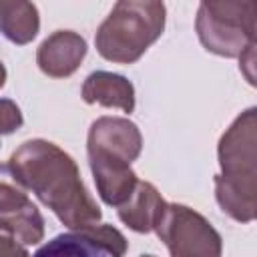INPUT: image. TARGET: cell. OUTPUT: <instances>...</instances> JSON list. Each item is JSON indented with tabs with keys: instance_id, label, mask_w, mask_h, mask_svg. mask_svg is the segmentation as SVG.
Here are the masks:
<instances>
[{
	"instance_id": "cell-1",
	"label": "cell",
	"mask_w": 257,
	"mask_h": 257,
	"mask_svg": "<svg viewBox=\"0 0 257 257\" xmlns=\"http://www.w3.org/2000/svg\"><path fill=\"white\" fill-rule=\"evenodd\" d=\"M8 173L18 187L32 191L68 229L96 225L100 207L86 191L74 159L58 145L32 139L22 143L6 161Z\"/></svg>"
},
{
	"instance_id": "cell-2",
	"label": "cell",
	"mask_w": 257,
	"mask_h": 257,
	"mask_svg": "<svg viewBox=\"0 0 257 257\" xmlns=\"http://www.w3.org/2000/svg\"><path fill=\"white\" fill-rule=\"evenodd\" d=\"M221 173L215 199L239 223L257 219V106L243 110L223 133L217 147Z\"/></svg>"
},
{
	"instance_id": "cell-3",
	"label": "cell",
	"mask_w": 257,
	"mask_h": 257,
	"mask_svg": "<svg viewBox=\"0 0 257 257\" xmlns=\"http://www.w3.org/2000/svg\"><path fill=\"white\" fill-rule=\"evenodd\" d=\"M165 18L163 0H116L94 34V46L104 60L137 62L163 34Z\"/></svg>"
},
{
	"instance_id": "cell-4",
	"label": "cell",
	"mask_w": 257,
	"mask_h": 257,
	"mask_svg": "<svg viewBox=\"0 0 257 257\" xmlns=\"http://www.w3.org/2000/svg\"><path fill=\"white\" fill-rule=\"evenodd\" d=\"M257 0H201L195 30L205 50L235 58L249 44Z\"/></svg>"
},
{
	"instance_id": "cell-5",
	"label": "cell",
	"mask_w": 257,
	"mask_h": 257,
	"mask_svg": "<svg viewBox=\"0 0 257 257\" xmlns=\"http://www.w3.org/2000/svg\"><path fill=\"white\" fill-rule=\"evenodd\" d=\"M155 231L173 257H217L223 251L221 235L203 215L185 205L167 203Z\"/></svg>"
},
{
	"instance_id": "cell-6",
	"label": "cell",
	"mask_w": 257,
	"mask_h": 257,
	"mask_svg": "<svg viewBox=\"0 0 257 257\" xmlns=\"http://www.w3.org/2000/svg\"><path fill=\"white\" fill-rule=\"evenodd\" d=\"M0 241L14 245V255H26L28 245L44 237V219L26 193L10 183L0 185Z\"/></svg>"
},
{
	"instance_id": "cell-7",
	"label": "cell",
	"mask_w": 257,
	"mask_h": 257,
	"mask_svg": "<svg viewBox=\"0 0 257 257\" xmlns=\"http://www.w3.org/2000/svg\"><path fill=\"white\" fill-rule=\"evenodd\" d=\"M38 255H112L120 257L126 253L124 235L112 225H88L56 235L50 243L36 251Z\"/></svg>"
},
{
	"instance_id": "cell-8",
	"label": "cell",
	"mask_w": 257,
	"mask_h": 257,
	"mask_svg": "<svg viewBox=\"0 0 257 257\" xmlns=\"http://www.w3.org/2000/svg\"><path fill=\"white\" fill-rule=\"evenodd\" d=\"M86 153L98 197L110 207H120L122 203H126L139 185L137 173L131 169V163L104 151L86 149Z\"/></svg>"
},
{
	"instance_id": "cell-9",
	"label": "cell",
	"mask_w": 257,
	"mask_h": 257,
	"mask_svg": "<svg viewBox=\"0 0 257 257\" xmlns=\"http://www.w3.org/2000/svg\"><path fill=\"white\" fill-rule=\"evenodd\" d=\"M86 149L116 155L128 163L137 161L143 149V137L135 122L120 116H100L90 124Z\"/></svg>"
},
{
	"instance_id": "cell-10",
	"label": "cell",
	"mask_w": 257,
	"mask_h": 257,
	"mask_svg": "<svg viewBox=\"0 0 257 257\" xmlns=\"http://www.w3.org/2000/svg\"><path fill=\"white\" fill-rule=\"evenodd\" d=\"M86 56V40L72 30L52 32L36 50L38 68L52 78H66Z\"/></svg>"
},
{
	"instance_id": "cell-11",
	"label": "cell",
	"mask_w": 257,
	"mask_h": 257,
	"mask_svg": "<svg viewBox=\"0 0 257 257\" xmlns=\"http://www.w3.org/2000/svg\"><path fill=\"white\" fill-rule=\"evenodd\" d=\"M80 94L88 104L120 108L122 112L135 110V86L131 84L128 78L114 72H106V70L90 72L84 78Z\"/></svg>"
},
{
	"instance_id": "cell-12",
	"label": "cell",
	"mask_w": 257,
	"mask_h": 257,
	"mask_svg": "<svg viewBox=\"0 0 257 257\" xmlns=\"http://www.w3.org/2000/svg\"><path fill=\"white\" fill-rule=\"evenodd\" d=\"M165 207H167V203L159 195V191L151 183L139 181L135 193L128 197L126 203L116 207V213H118V219L128 229H133L137 233H151V231H155L157 221L163 215Z\"/></svg>"
},
{
	"instance_id": "cell-13",
	"label": "cell",
	"mask_w": 257,
	"mask_h": 257,
	"mask_svg": "<svg viewBox=\"0 0 257 257\" xmlns=\"http://www.w3.org/2000/svg\"><path fill=\"white\" fill-rule=\"evenodd\" d=\"M0 28L14 44H28L34 40L40 18L32 0H0Z\"/></svg>"
},
{
	"instance_id": "cell-14",
	"label": "cell",
	"mask_w": 257,
	"mask_h": 257,
	"mask_svg": "<svg viewBox=\"0 0 257 257\" xmlns=\"http://www.w3.org/2000/svg\"><path fill=\"white\" fill-rule=\"evenodd\" d=\"M239 70L245 80L257 88V44L249 42L239 54Z\"/></svg>"
},
{
	"instance_id": "cell-15",
	"label": "cell",
	"mask_w": 257,
	"mask_h": 257,
	"mask_svg": "<svg viewBox=\"0 0 257 257\" xmlns=\"http://www.w3.org/2000/svg\"><path fill=\"white\" fill-rule=\"evenodd\" d=\"M20 124H22V114H20L18 106L12 100L4 98L2 100V133L8 135L14 128H18Z\"/></svg>"
},
{
	"instance_id": "cell-16",
	"label": "cell",
	"mask_w": 257,
	"mask_h": 257,
	"mask_svg": "<svg viewBox=\"0 0 257 257\" xmlns=\"http://www.w3.org/2000/svg\"><path fill=\"white\" fill-rule=\"evenodd\" d=\"M249 42L257 44V18H255V22H253V26H251V32H249Z\"/></svg>"
}]
</instances>
